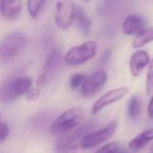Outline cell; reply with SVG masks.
I'll list each match as a JSON object with an SVG mask.
<instances>
[{
  "label": "cell",
  "instance_id": "obj_1",
  "mask_svg": "<svg viewBox=\"0 0 153 153\" xmlns=\"http://www.w3.org/2000/svg\"><path fill=\"white\" fill-rule=\"evenodd\" d=\"M33 86L30 76H14L0 84V103H11L24 96Z\"/></svg>",
  "mask_w": 153,
  "mask_h": 153
},
{
  "label": "cell",
  "instance_id": "obj_2",
  "mask_svg": "<svg viewBox=\"0 0 153 153\" xmlns=\"http://www.w3.org/2000/svg\"><path fill=\"white\" fill-rule=\"evenodd\" d=\"M84 115L82 107L76 106L67 109L58 115L49 126V132L53 135H62L79 126Z\"/></svg>",
  "mask_w": 153,
  "mask_h": 153
},
{
  "label": "cell",
  "instance_id": "obj_3",
  "mask_svg": "<svg viewBox=\"0 0 153 153\" xmlns=\"http://www.w3.org/2000/svg\"><path fill=\"white\" fill-rule=\"evenodd\" d=\"M26 36L21 32H10L0 42V62L7 63L22 51L26 44Z\"/></svg>",
  "mask_w": 153,
  "mask_h": 153
},
{
  "label": "cell",
  "instance_id": "obj_4",
  "mask_svg": "<svg viewBox=\"0 0 153 153\" xmlns=\"http://www.w3.org/2000/svg\"><path fill=\"white\" fill-rule=\"evenodd\" d=\"M98 53V44L92 40H88L79 45L72 46L64 55L63 61L67 65L78 66L90 61Z\"/></svg>",
  "mask_w": 153,
  "mask_h": 153
},
{
  "label": "cell",
  "instance_id": "obj_5",
  "mask_svg": "<svg viewBox=\"0 0 153 153\" xmlns=\"http://www.w3.org/2000/svg\"><path fill=\"white\" fill-rule=\"evenodd\" d=\"M94 122H88L81 126H76L74 129L70 130L65 134H62L57 142V149L60 151H72L80 147L81 140L86 133L94 128Z\"/></svg>",
  "mask_w": 153,
  "mask_h": 153
},
{
  "label": "cell",
  "instance_id": "obj_6",
  "mask_svg": "<svg viewBox=\"0 0 153 153\" xmlns=\"http://www.w3.org/2000/svg\"><path fill=\"white\" fill-rule=\"evenodd\" d=\"M117 129V121H111L100 130L94 132H88L82 137L80 147L83 149H94L105 144L109 138L112 137Z\"/></svg>",
  "mask_w": 153,
  "mask_h": 153
},
{
  "label": "cell",
  "instance_id": "obj_7",
  "mask_svg": "<svg viewBox=\"0 0 153 153\" xmlns=\"http://www.w3.org/2000/svg\"><path fill=\"white\" fill-rule=\"evenodd\" d=\"M74 17L76 5L72 0H58L53 13V19L58 27L62 30H67L74 24Z\"/></svg>",
  "mask_w": 153,
  "mask_h": 153
},
{
  "label": "cell",
  "instance_id": "obj_8",
  "mask_svg": "<svg viewBox=\"0 0 153 153\" xmlns=\"http://www.w3.org/2000/svg\"><path fill=\"white\" fill-rule=\"evenodd\" d=\"M107 80L108 74L104 69L96 70L89 76H86L80 87V94L83 98H91L104 87Z\"/></svg>",
  "mask_w": 153,
  "mask_h": 153
},
{
  "label": "cell",
  "instance_id": "obj_9",
  "mask_svg": "<svg viewBox=\"0 0 153 153\" xmlns=\"http://www.w3.org/2000/svg\"><path fill=\"white\" fill-rule=\"evenodd\" d=\"M128 94H129V88H128L127 86H120V87L113 88V89L105 92L104 94H102V96L94 103V105H92V107H91V113L92 114H97V113H99L101 110H103L105 107L121 101L122 99L125 98Z\"/></svg>",
  "mask_w": 153,
  "mask_h": 153
},
{
  "label": "cell",
  "instance_id": "obj_10",
  "mask_svg": "<svg viewBox=\"0 0 153 153\" xmlns=\"http://www.w3.org/2000/svg\"><path fill=\"white\" fill-rule=\"evenodd\" d=\"M62 61V56L59 49H53L49 53L43 64L42 71L39 74L38 79H37V86H44L51 79V76L55 74V71L58 69L60 63Z\"/></svg>",
  "mask_w": 153,
  "mask_h": 153
},
{
  "label": "cell",
  "instance_id": "obj_11",
  "mask_svg": "<svg viewBox=\"0 0 153 153\" xmlns=\"http://www.w3.org/2000/svg\"><path fill=\"white\" fill-rule=\"evenodd\" d=\"M150 56H149L148 51H144V49H138L134 51L131 55L129 60V69L130 74L134 78H137L144 72L145 68L148 66L149 62H150Z\"/></svg>",
  "mask_w": 153,
  "mask_h": 153
},
{
  "label": "cell",
  "instance_id": "obj_12",
  "mask_svg": "<svg viewBox=\"0 0 153 153\" xmlns=\"http://www.w3.org/2000/svg\"><path fill=\"white\" fill-rule=\"evenodd\" d=\"M146 19L142 15L132 14L124 19L123 24H122V30H123L124 34L127 36H135L146 27Z\"/></svg>",
  "mask_w": 153,
  "mask_h": 153
},
{
  "label": "cell",
  "instance_id": "obj_13",
  "mask_svg": "<svg viewBox=\"0 0 153 153\" xmlns=\"http://www.w3.org/2000/svg\"><path fill=\"white\" fill-rule=\"evenodd\" d=\"M153 142V127L144 130L135 135L128 144V149L131 151H140Z\"/></svg>",
  "mask_w": 153,
  "mask_h": 153
},
{
  "label": "cell",
  "instance_id": "obj_14",
  "mask_svg": "<svg viewBox=\"0 0 153 153\" xmlns=\"http://www.w3.org/2000/svg\"><path fill=\"white\" fill-rule=\"evenodd\" d=\"M21 0H1L0 9L1 14L7 20H15L21 14Z\"/></svg>",
  "mask_w": 153,
  "mask_h": 153
},
{
  "label": "cell",
  "instance_id": "obj_15",
  "mask_svg": "<svg viewBox=\"0 0 153 153\" xmlns=\"http://www.w3.org/2000/svg\"><path fill=\"white\" fill-rule=\"evenodd\" d=\"M74 22L76 23V26L80 28L83 35H88L91 30V20L89 19L87 15L85 14L84 10L79 5H76V17Z\"/></svg>",
  "mask_w": 153,
  "mask_h": 153
},
{
  "label": "cell",
  "instance_id": "obj_16",
  "mask_svg": "<svg viewBox=\"0 0 153 153\" xmlns=\"http://www.w3.org/2000/svg\"><path fill=\"white\" fill-rule=\"evenodd\" d=\"M151 42H153V26H146L137 35H135L132 41V47L137 49Z\"/></svg>",
  "mask_w": 153,
  "mask_h": 153
},
{
  "label": "cell",
  "instance_id": "obj_17",
  "mask_svg": "<svg viewBox=\"0 0 153 153\" xmlns=\"http://www.w3.org/2000/svg\"><path fill=\"white\" fill-rule=\"evenodd\" d=\"M127 111L128 115L131 117L132 120H136L142 111V103L137 96H132L128 101L127 105Z\"/></svg>",
  "mask_w": 153,
  "mask_h": 153
},
{
  "label": "cell",
  "instance_id": "obj_18",
  "mask_svg": "<svg viewBox=\"0 0 153 153\" xmlns=\"http://www.w3.org/2000/svg\"><path fill=\"white\" fill-rule=\"evenodd\" d=\"M46 0H27L26 7H27V12L33 19H37L39 14L41 13L43 7H44Z\"/></svg>",
  "mask_w": 153,
  "mask_h": 153
},
{
  "label": "cell",
  "instance_id": "obj_19",
  "mask_svg": "<svg viewBox=\"0 0 153 153\" xmlns=\"http://www.w3.org/2000/svg\"><path fill=\"white\" fill-rule=\"evenodd\" d=\"M97 152H109V153H121V152H126V149L122 146L120 143L117 142H111L104 144L100 148H96Z\"/></svg>",
  "mask_w": 153,
  "mask_h": 153
},
{
  "label": "cell",
  "instance_id": "obj_20",
  "mask_svg": "<svg viewBox=\"0 0 153 153\" xmlns=\"http://www.w3.org/2000/svg\"><path fill=\"white\" fill-rule=\"evenodd\" d=\"M153 91V59H150L147 66L146 74V94H151Z\"/></svg>",
  "mask_w": 153,
  "mask_h": 153
},
{
  "label": "cell",
  "instance_id": "obj_21",
  "mask_svg": "<svg viewBox=\"0 0 153 153\" xmlns=\"http://www.w3.org/2000/svg\"><path fill=\"white\" fill-rule=\"evenodd\" d=\"M86 78V74L83 72H76L70 76L69 78V86L71 89H79L81 87L82 83Z\"/></svg>",
  "mask_w": 153,
  "mask_h": 153
},
{
  "label": "cell",
  "instance_id": "obj_22",
  "mask_svg": "<svg viewBox=\"0 0 153 153\" xmlns=\"http://www.w3.org/2000/svg\"><path fill=\"white\" fill-rule=\"evenodd\" d=\"M25 99L27 101H37L41 96V90L39 87H30L27 91L24 94Z\"/></svg>",
  "mask_w": 153,
  "mask_h": 153
},
{
  "label": "cell",
  "instance_id": "obj_23",
  "mask_svg": "<svg viewBox=\"0 0 153 153\" xmlns=\"http://www.w3.org/2000/svg\"><path fill=\"white\" fill-rule=\"evenodd\" d=\"M10 134V127L5 122L0 121V142L7 140Z\"/></svg>",
  "mask_w": 153,
  "mask_h": 153
},
{
  "label": "cell",
  "instance_id": "obj_24",
  "mask_svg": "<svg viewBox=\"0 0 153 153\" xmlns=\"http://www.w3.org/2000/svg\"><path fill=\"white\" fill-rule=\"evenodd\" d=\"M147 113H148L149 117L153 119V94L150 98V101H149V104L147 106Z\"/></svg>",
  "mask_w": 153,
  "mask_h": 153
},
{
  "label": "cell",
  "instance_id": "obj_25",
  "mask_svg": "<svg viewBox=\"0 0 153 153\" xmlns=\"http://www.w3.org/2000/svg\"><path fill=\"white\" fill-rule=\"evenodd\" d=\"M80 1H82V2H85V3H88V2H90L91 0H80Z\"/></svg>",
  "mask_w": 153,
  "mask_h": 153
},
{
  "label": "cell",
  "instance_id": "obj_26",
  "mask_svg": "<svg viewBox=\"0 0 153 153\" xmlns=\"http://www.w3.org/2000/svg\"><path fill=\"white\" fill-rule=\"evenodd\" d=\"M150 151L151 152H153V142H152V145H151V147H150Z\"/></svg>",
  "mask_w": 153,
  "mask_h": 153
},
{
  "label": "cell",
  "instance_id": "obj_27",
  "mask_svg": "<svg viewBox=\"0 0 153 153\" xmlns=\"http://www.w3.org/2000/svg\"><path fill=\"white\" fill-rule=\"evenodd\" d=\"M0 119H1V112H0Z\"/></svg>",
  "mask_w": 153,
  "mask_h": 153
}]
</instances>
